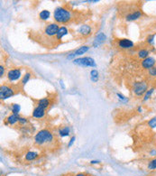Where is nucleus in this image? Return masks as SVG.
<instances>
[{
  "label": "nucleus",
  "instance_id": "nucleus-30",
  "mask_svg": "<svg viewBox=\"0 0 156 176\" xmlns=\"http://www.w3.org/2000/svg\"><path fill=\"white\" fill-rule=\"evenodd\" d=\"M19 124L20 125H25L26 123H27V119L26 118H25V117H21L20 116V118H19Z\"/></svg>",
  "mask_w": 156,
  "mask_h": 176
},
{
  "label": "nucleus",
  "instance_id": "nucleus-10",
  "mask_svg": "<svg viewBox=\"0 0 156 176\" xmlns=\"http://www.w3.org/2000/svg\"><path fill=\"white\" fill-rule=\"evenodd\" d=\"M89 50V47L88 46H82L80 47V49H78L77 51H75L74 52H72V54H70L67 56V59H69V60H70V59H73L75 58L77 55H81L83 54H85L86 52H88Z\"/></svg>",
  "mask_w": 156,
  "mask_h": 176
},
{
  "label": "nucleus",
  "instance_id": "nucleus-3",
  "mask_svg": "<svg viewBox=\"0 0 156 176\" xmlns=\"http://www.w3.org/2000/svg\"><path fill=\"white\" fill-rule=\"evenodd\" d=\"M148 90V85L145 81H137L134 84V92L136 96L140 97L145 94Z\"/></svg>",
  "mask_w": 156,
  "mask_h": 176
},
{
  "label": "nucleus",
  "instance_id": "nucleus-21",
  "mask_svg": "<svg viewBox=\"0 0 156 176\" xmlns=\"http://www.w3.org/2000/svg\"><path fill=\"white\" fill-rule=\"evenodd\" d=\"M50 15H51V13L48 10H43L40 13L39 16L42 20H47L50 17Z\"/></svg>",
  "mask_w": 156,
  "mask_h": 176
},
{
  "label": "nucleus",
  "instance_id": "nucleus-28",
  "mask_svg": "<svg viewBox=\"0 0 156 176\" xmlns=\"http://www.w3.org/2000/svg\"><path fill=\"white\" fill-rule=\"evenodd\" d=\"M148 73L150 76H153V77H156V66H153V68L148 70Z\"/></svg>",
  "mask_w": 156,
  "mask_h": 176
},
{
  "label": "nucleus",
  "instance_id": "nucleus-2",
  "mask_svg": "<svg viewBox=\"0 0 156 176\" xmlns=\"http://www.w3.org/2000/svg\"><path fill=\"white\" fill-rule=\"evenodd\" d=\"M53 140V136L50 131L44 129V130H41L36 134V136L34 137V142L36 145H42L45 143H51Z\"/></svg>",
  "mask_w": 156,
  "mask_h": 176
},
{
  "label": "nucleus",
  "instance_id": "nucleus-31",
  "mask_svg": "<svg viewBox=\"0 0 156 176\" xmlns=\"http://www.w3.org/2000/svg\"><path fill=\"white\" fill-rule=\"evenodd\" d=\"M117 96H118V98L121 99V100H123V101H127V98H125V96H123L122 94H120V93H117Z\"/></svg>",
  "mask_w": 156,
  "mask_h": 176
},
{
  "label": "nucleus",
  "instance_id": "nucleus-8",
  "mask_svg": "<svg viewBox=\"0 0 156 176\" xmlns=\"http://www.w3.org/2000/svg\"><path fill=\"white\" fill-rule=\"evenodd\" d=\"M21 77V72L20 70H11L7 73V78L10 81H14V80H17Z\"/></svg>",
  "mask_w": 156,
  "mask_h": 176
},
{
  "label": "nucleus",
  "instance_id": "nucleus-35",
  "mask_svg": "<svg viewBox=\"0 0 156 176\" xmlns=\"http://www.w3.org/2000/svg\"><path fill=\"white\" fill-rule=\"evenodd\" d=\"M75 176H87V175H86L85 173H78V174H76Z\"/></svg>",
  "mask_w": 156,
  "mask_h": 176
},
{
  "label": "nucleus",
  "instance_id": "nucleus-6",
  "mask_svg": "<svg viewBox=\"0 0 156 176\" xmlns=\"http://www.w3.org/2000/svg\"><path fill=\"white\" fill-rule=\"evenodd\" d=\"M59 29H60V27L57 23H50V25H48L45 27L44 32L47 35H49V36H53V35L57 34Z\"/></svg>",
  "mask_w": 156,
  "mask_h": 176
},
{
  "label": "nucleus",
  "instance_id": "nucleus-33",
  "mask_svg": "<svg viewBox=\"0 0 156 176\" xmlns=\"http://www.w3.org/2000/svg\"><path fill=\"white\" fill-rule=\"evenodd\" d=\"M4 72H5V69L3 66H0V77H2L4 75Z\"/></svg>",
  "mask_w": 156,
  "mask_h": 176
},
{
  "label": "nucleus",
  "instance_id": "nucleus-20",
  "mask_svg": "<svg viewBox=\"0 0 156 176\" xmlns=\"http://www.w3.org/2000/svg\"><path fill=\"white\" fill-rule=\"evenodd\" d=\"M70 129L69 127H63V128H61L59 130V135L61 136L62 137H68L70 135Z\"/></svg>",
  "mask_w": 156,
  "mask_h": 176
},
{
  "label": "nucleus",
  "instance_id": "nucleus-7",
  "mask_svg": "<svg viewBox=\"0 0 156 176\" xmlns=\"http://www.w3.org/2000/svg\"><path fill=\"white\" fill-rule=\"evenodd\" d=\"M155 62H156V60L153 57H148L142 62V67L145 70H149L155 65Z\"/></svg>",
  "mask_w": 156,
  "mask_h": 176
},
{
  "label": "nucleus",
  "instance_id": "nucleus-29",
  "mask_svg": "<svg viewBox=\"0 0 156 176\" xmlns=\"http://www.w3.org/2000/svg\"><path fill=\"white\" fill-rule=\"evenodd\" d=\"M154 37H155V34L149 35V36L147 37V43L149 44H153V43H154Z\"/></svg>",
  "mask_w": 156,
  "mask_h": 176
},
{
  "label": "nucleus",
  "instance_id": "nucleus-17",
  "mask_svg": "<svg viewBox=\"0 0 156 176\" xmlns=\"http://www.w3.org/2000/svg\"><path fill=\"white\" fill-rule=\"evenodd\" d=\"M37 156H38V153L30 151V152L26 153V155H25V160H26V161H33V160L36 159Z\"/></svg>",
  "mask_w": 156,
  "mask_h": 176
},
{
  "label": "nucleus",
  "instance_id": "nucleus-14",
  "mask_svg": "<svg viewBox=\"0 0 156 176\" xmlns=\"http://www.w3.org/2000/svg\"><path fill=\"white\" fill-rule=\"evenodd\" d=\"M79 33L80 34L84 35V36H87V35L91 33V28H90V26L88 25H81L80 27Z\"/></svg>",
  "mask_w": 156,
  "mask_h": 176
},
{
  "label": "nucleus",
  "instance_id": "nucleus-22",
  "mask_svg": "<svg viewBox=\"0 0 156 176\" xmlns=\"http://www.w3.org/2000/svg\"><path fill=\"white\" fill-rule=\"evenodd\" d=\"M90 79L93 82H97L98 80V70H93L90 72Z\"/></svg>",
  "mask_w": 156,
  "mask_h": 176
},
{
  "label": "nucleus",
  "instance_id": "nucleus-11",
  "mask_svg": "<svg viewBox=\"0 0 156 176\" xmlns=\"http://www.w3.org/2000/svg\"><path fill=\"white\" fill-rule=\"evenodd\" d=\"M106 36L103 33H99L98 34H97V36L95 37L94 41H93V46L94 47H98L100 44H102L106 40Z\"/></svg>",
  "mask_w": 156,
  "mask_h": 176
},
{
  "label": "nucleus",
  "instance_id": "nucleus-37",
  "mask_svg": "<svg viewBox=\"0 0 156 176\" xmlns=\"http://www.w3.org/2000/svg\"><path fill=\"white\" fill-rule=\"evenodd\" d=\"M137 110H138V112H142L143 108H142L141 107H139V108H138V109H137Z\"/></svg>",
  "mask_w": 156,
  "mask_h": 176
},
{
  "label": "nucleus",
  "instance_id": "nucleus-15",
  "mask_svg": "<svg viewBox=\"0 0 156 176\" xmlns=\"http://www.w3.org/2000/svg\"><path fill=\"white\" fill-rule=\"evenodd\" d=\"M19 118H20V116L18 114H12L11 116H9L7 117V123H5V124H10V125H14L15 124L16 122L19 121Z\"/></svg>",
  "mask_w": 156,
  "mask_h": 176
},
{
  "label": "nucleus",
  "instance_id": "nucleus-13",
  "mask_svg": "<svg viewBox=\"0 0 156 176\" xmlns=\"http://www.w3.org/2000/svg\"><path fill=\"white\" fill-rule=\"evenodd\" d=\"M141 16H142V12L135 11V12H133V13L127 15L125 18H127V21H135V20L139 19Z\"/></svg>",
  "mask_w": 156,
  "mask_h": 176
},
{
  "label": "nucleus",
  "instance_id": "nucleus-12",
  "mask_svg": "<svg viewBox=\"0 0 156 176\" xmlns=\"http://www.w3.org/2000/svg\"><path fill=\"white\" fill-rule=\"evenodd\" d=\"M45 114V110L44 108H41V107H36L34 108L33 112V117H36V118H41V117H43Z\"/></svg>",
  "mask_w": 156,
  "mask_h": 176
},
{
  "label": "nucleus",
  "instance_id": "nucleus-34",
  "mask_svg": "<svg viewBox=\"0 0 156 176\" xmlns=\"http://www.w3.org/2000/svg\"><path fill=\"white\" fill-rule=\"evenodd\" d=\"M99 163V161H97V160H93V161L90 162L91 164H96V163Z\"/></svg>",
  "mask_w": 156,
  "mask_h": 176
},
{
  "label": "nucleus",
  "instance_id": "nucleus-16",
  "mask_svg": "<svg viewBox=\"0 0 156 176\" xmlns=\"http://www.w3.org/2000/svg\"><path fill=\"white\" fill-rule=\"evenodd\" d=\"M67 33H68V29H67V28L64 27V26L60 27L59 31H58V33H57V34H56L57 40H61V39L64 36V35H66Z\"/></svg>",
  "mask_w": 156,
  "mask_h": 176
},
{
  "label": "nucleus",
  "instance_id": "nucleus-5",
  "mask_svg": "<svg viewBox=\"0 0 156 176\" xmlns=\"http://www.w3.org/2000/svg\"><path fill=\"white\" fill-rule=\"evenodd\" d=\"M14 95V90L8 86H1L0 88V98L1 99H7Z\"/></svg>",
  "mask_w": 156,
  "mask_h": 176
},
{
  "label": "nucleus",
  "instance_id": "nucleus-32",
  "mask_svg": "<svg viewBox=\"0 0 156 176\" xmlns=\"http://www.w3.org/2000/svg\"><path fill=\"white\" fill-rule=\"evenodd\" d=\"M75 139H76V137H72L70 138V142H69V144H68V146L69 147H70L71 145H73V143H74V141H75Z\"/></svg>",
  "mask_w": 156,
  "mask_h": 176
},
{
  "label": "nucleus",
  "instance_id": "nucleus-9",
  "mask_svg": "<svg viewBox=\"0 0 156 176\" xmlns=\"http://www.w3.org/2000/svg\"><path fill=\"white\" fill-rule=\"evenodd\" d=\"M118 45L120 48H122V49H131V48H133L135 44L129 39H121V40H119Z\"/></svg>",
  "mask_w": 156,
  "mask_h": 176
},
{
  "label": "nucleus",
  "instance_id": "nucleus-19",
  "mask_svg": "<svg viewBox=\"0 0 156 176\" xmlns=\"http://www.w3.org/2000/svg\"><path fill=\"white\" fill-rule=\"evenodd\" d=\"M149 54H150V52L146 49H143V50H140L139 52H138V57H139L140 59H146L149 57Z\"/></svg>",
  "mask_w": 156,
  "mask_h": 176
},
{
  "label": "nucleus",
  "instance_id": "nucleus-24",
  "mask_svg": "<svg viewBox=\"0 0 156 176\" xmlns=\"http://www.w3.org/2000/svg\"><path fill=\"white\" fill-rule=\"evenodd\" d=\"M153 91H154V88H152V89L148 90L146 91V93L145 94V97H143V101L148 100V99L151 98V96H152V94L153 93Z\"/></svg>",
  "mask_w": 156,
  "mask_h": 176
},
{
  "label": "nucleus",
  "instance_id": "nucleus-27",
  "mask_svg": "<svg viewBox=\"0 0 156 176\" xmlns=\"http://www.w3.org/2000/svg\"><path fill=\"white\" fill-rule=\"evenodd\" d=\"M148 126L152 128H155L156 127V116L153 117V118L148 122Z\"/></svg>",
  "mask_w": 156,
  "mask_h": 176
},
{
  "label": "nucleus",
  "instance_id": "nucleus-25",
  "mask_svg": "<svg viewBox=\"0 0 156 176\" xmlns=\"http://www.w3.org/2000/svg\"><path fill=\"white\" fill-rule=\"evenodd\" d=\"M12 111H13V114H19L20 106L18 104H14L12 106Z\"/></svg>",
  "mask_w": 156,
  "mask_h": 176
},
{
  "label": "nucleus",
  "instance_id": "nucleus-36",
  "mask_svg": "<svg viewBox=\"0 0 156 176\" xmlns=\"http://www.w3.org/2000/svg\"><path fill=\"white\" fill-rule=\"evenodd\" d=\"M151 155H156V150H153L151 152Z\"/></svg>",
  "mask_w": 156,
  "mask_h": 176
},
{
  "label": "nucleus",
  "instance_id": "nucleus-23",
  "mask_svg": "<svg viewBox=\"0 0 156 176\" xmlns=\"http://www.w3.org/2000/svg\"><path fill=\"white\" fill-rule=\"evenodd\" d=\"M147 168H148V170H151V171L156 169V158H154V159H153L152 161H150L148 163Z\"/></svg>",
  "mask_w": 156,
  "mask_h": 176
},
{
  "label": "nucleus",
  "instance_id": "nucleus-4",
  "mask_svg": "<svg viewBox=\"0 0 156 176\" xmlns=\"http://www.w3.org/2000/svg\"><path fill=\"white\" fill-rule=\"evenodd\" d=\"M73 63L80 66H85V67H96V62L94 61V59L90 57H83L80 59H75L73 61Z\"/></svg>",
  "mask_w": 156,
  "mask_h": 176
},
{
  "label": "nucleus",
  "instance_id": "nucleus-18",
  "mask_svg": "<svg viewBox=\"0 0 156 176\" xmlns=\"http://www.w3.org/2000/svg\"><path fill=\"white\" fill-rule=\"evenodd\" d=\"M49 105H50V100L48 98H42L40 99V100L38 101V106L41 108H46L49 107Z\"/></svg>",
  "mask_w": 156,
  "mask_h": 176
},
{
  "label": "nucleus",
  "instance_id": "nucleus-1",
  "mask_svg": "<svg viewBox=\"0 0 156 176\" xmlns=\"http://www.w3.org/2000/svg\"><path fill=\"white\" fill-rule=\"evenodd\" d=\"M53 16H54L55 21L59 23H65L69 22L71 18L70 13L67 9H65L63 7H57L54 10Z\"/></svg>",
  "mask_w": 156,
  "mask_h": 176
},
{
  "label": "nucleus",
  "instance_id": "nucleus-26",
  "mask_svg": "<svg viewBox=\"0 0 156 176\" xmlns=\"http://www.w3.org/2000/svg\"><path fill=\"white\" fill-rule=\"evenodd\" d=\"M30 77H31V73H29V72L26 73L25 76H23V80H22V84H23V85H25L27 82H28Z\"/></svg>",
  "mask_w": 156,
  "mask_h": 176
}]
</instances>
